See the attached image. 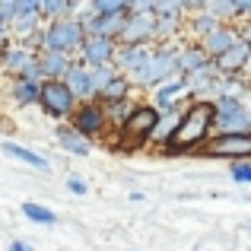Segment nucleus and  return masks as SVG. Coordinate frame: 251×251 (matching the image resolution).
Returning <instances> with one entry per match:
<instances>
[{"label":"nucleus","instance_id":"nucleus-22","mask_svg":"<svg viewBox=\"0 0 251 251\" xmlns=\"http://www.w3.org/2000/svg\"><path fill=\"white\" fill-rule=\"evenodd\" d=\"M220 25H223V19L216 16V13H210L207 6H203V10H191L188 13V32L197 38V42H201L203 35H210L213 29H220Z\"/></svg>","mask_w":251,"mask_h":251},{"label":"nucleus","instance_id":"nucleus-37","mask_svg":"<svg viewBox=\"0 0 251 251\" xmlns=\"http://www.w3.org/2000/svg\"><path fill=\"white\" fill-rule=\"evenodd\" d=\"M19 13H42V0H19Z\"/></svg>","mask_w":251,"mask_h":251},{"label":"nucleus","instance_id":"nucleus-41","mask_svg":"<svg viewBox=\"0 0 251 251\" xmlns=\"http://www.w3.org/2000/svg\"><path fill=\"white\" fill-rule=\"evenodd\" d=\"M188 6H191V10H203V6H207V0H188Z\"/></svg>","mask_w":251,"mask_h":251},{"label":"nucleus","instance_id":"nucleus-7","mask_svg":"<svg viewBox=\"0 0 251 251\" xmlns=\"http://www.w3.org/2000/svg\"><path fill=\"white\" fill-rule=\"evenodd\" d=\"M162 111L156 108V105H137L134 115L127 118V121L121 124V134H124V143L127 147H137V143L150 140V134H153L156 121H159Z\"/></svg>","mask_w":251,"mask_h":251},{"label":"nucleus","instance_id":"nucleus-20","mask_svg":"<svg viewBox=\"0 0 251 251\" xmlns=\"http://www.w3.org/2000/svg\"><path fill=\"white\" fill-rule=\"evenodd\" d=\"M42 29H45V16H42V13H16L13 23H10V35H16L19 42L35 38Z\"/></svg>","mask_w":251,"mask_h":251},{"label":"nucleus","instance_id":"nucleus-39","mask_svg":"<svg viewBox=\"0 0 251 251\" xmlns=\"http://www.w3.org/2000/svg\"><path fill=\"white\" fill-rule=\"evenodd\" d=\"M239 6V16H251V0H235Z\"/></svg>","mask_w":251,"mask_h":251},{"label":"nucleus","instance_id":"nucleus-5","mask_svg":"<svg viewBox=\"0 0 251 251\" xmlns=\"http://www.w3.org/2000/svg\"><path fill=\"white\" fill-rule=\"evenodd\" d=\"M203 156L210 159H251V130L245 134H216L203 143Z\"/></svg>","mask_w":251,"mask_h":251},{"label":"nucleus","instance_id":"nucleus-16","mask_svg":"<svg viewBox=\"0 0 251 251\" xmlns=\"http://www.w3.org/2000/svg\"><path fill=\"white\" fill-rule=\"evenodd\" d=\"M239 38H242V32L235 29L232 23H223L220 29H213L210 35H203V38H201V48L207 51L210 57H216V54H223L226 48H232V45L239 42Z\"/></svg>","mask_w":251,"mask_h":251},{"label":"nucleus","instance_id":"nucleus-27","mask_svg":"<svg viewBox=\"0 0 251 251\" xmlns=\"http://www.w3.org/2000/svg\"><path fill=\"white\" fill-rule=\"evenodd\" d=\"M181 23H184V16H159L156 19V42H172L181 32Z\"/></svg>","mask_w":251,"mask_h":251},{"label":"nucleus","instance_id":"nucleus-33","mask_svg":"<svg viewBox=\"0 0 251 251\" xmlns=\"http://www.w3.org/2000/svg\"><path fill=\"white\" fill-rule=\"evenodd\" d=\"M23 213L29 216L32 223H54V213L45 207H38V203H23Z\"/></svg>","mask_w":251,"mask_h":251},{"label":"nucleus","instance_id":"nucleus-30","mask_svg":"<svg viewBox=\"0 0 251 251\" xmlns=\"http://www.w3.org/2000/svg\"><path fill=\"white\" fill-rule=\"evenodd\" d=\"M207 10L216 13L223 23H235V19H242V16H239V6H235V0H207Z\"/></svg>","mask_w":251,"mask_h":251},{"label":"nucleus","instance_id":"nucleus-4","mask_svg":"<svg viewBox=\"0 0 251 251\" xmlns=\"http://www.w3.org/2000/svg\"><path fill=\"white\" fill-rule=\"evenodd\" d=\"M213 108H216V118H213L216 134H245V130H251V115H248V105H242V99L220 96L213 102Z\"/></svg>","mask_w":251,"mask_h":251},{"label":"nucleus","instance_id":"nucleus-2","mask_svg":"<svg viewBox=\"0 0 251 251\" xmlns=\"http://www.w3.org/2000/svg\"><path fill=\"white\" fill-rule=\"evenodd\" d=\"M175 76H181L178 74V48L169 42H156V48L150 51V61L130 76V83L134 86H153L156 89V86L175 80Z\"/></svg>","mask_w":251,"mask_h":251},{"label":"nucleus","instance_id":"nucleus-15","mask_svg":"<svg viewBox=\"0 0 251 251\" xmlns=\"http://www.w3.org/2000/svg\"><path fill=\"white\" fill-rule=\"evenodd\" d=\"M38 67H42L45 80H64L74 67L67 51H51V48H42L38 51Z\"/></svg>","mask_w":251,"mask_h":251},{"label":"nucleus","instance_id":"nucleus-43","mask_svg":"<svg viewBox=\"0 0 251 251\" xmlns=\"http://www.w3.org/2000/svg\"><path fill=\"white\" fill-rule=\"evenodd\" d=\"M248 115H251V105H248Z\"/></svg>","mask_w":251,"mask_h":251},{"label":"nucleus","instance_id":"nucleus-3","mask_svg":"<svg viewBox=\"0 0 251 251\" xmlns=\"http://www.w3.org/2000/svg\"><path fill=\"white\" fill-rule=\"evenodd\" d=\"M86 42V25L74 16H64V19H51L45 23L42 29V48L51 51H80Z\"/></svg>","mask_w":251,"mask_h":251},{"label":"nucleus","instance_id":"nucleus-38","mask_svg":"<svg viewBox=\"0 0 251 251\" xmlns=\"http://www.w3.org/2000/svg\"><path fill=\"white\" fill-rule=\"evenodd\" d=\"M137 10H156V0H130V13Z\"/></svg>","mask_w":251,"mask_h":251},{"label":"nucleus","instance_id":"nucleus-29","mask_svg":"<svg viewBox=\"0 0 251 251\" xmlns=\"http://www.w3.org/2000/svg\"><path fill=\"white\" fill-rule=\"evenodd\" d=\"M115 76H121V70H118V64L111 61V64H99V67H92V83H96V96L105 89Z\"/></svg>","mask_w":251,"mask_h":251},{"label":"nucleus","instance_id":"nucleus-32","mask_svg":"<svg viewBox=\"0 0 251 251\" xmlns=\"http://www.w3.org/2000/svg\"><path fill=\"white\" fill-rule=\"evenodd\" d=\"M96 13H130V0H92Z\"/></svg>","mask_w":251,"mask_h":251},{"label":"nucleus","instance_id":"nucleus-17","mask_svg":"<svg viewBox=\"0 0 251 251\" xmlns=\"http://www.w3.org/2000/svg\"><path fill=\"white\" fill-rule=\"evenodd\" d=\"M67 86L74 89L76 99H83V102H89V99H96V83H92V67H86L83 61H74V67H70V74L64 76Z\"/></svg>","mask_w":251,"mask_h":251},{"label":"nucleus","instance_id":"nucleus-19","mask_svg":"<svg viewBox=\"0 0 251 251\" xmlns=\"http://www.w3.org/2000/svg\"><path fill=\"white\" fill-rule=\"evenodd\" d=\"M181 118H184V111H181V108H169V111H162L159 121H156V127H153V134H150V143L169 147V140L175 137V130H178V124H181Z\"/></svg>","mask_w":251,"mask_h":251},{"label":"nucleus","instance_id":"nucleus-26","mask_svg":"<svg viewBox=\"0 0 251 251\" xmlns=\"http://www.w3.org/2000/svg\"><path fill=\"white\" fill-rule=\"evenodd\" d=\"M3 153L13 156V159H19V162H29L32 169H48V159H45V156H38V153H32V150L19 147V143H3Z\"/></svg>","mask_w":251,"mask_h":251},{"label":"nucleus","instance_id":"nucleus-40","mask_svg":"<svg viewBox=\"0 0 251 251\" xmlns=\"http://www.w3.org/2000/svg\"><path fill=\"white\" fill-rule=\"evenodd\" d=\"M6 35H10V25H3V23H0V48H3V42H6Z\"/></svg>","mask_w":251,"mask_h":251},{"label":"nucleus","instance_id":"nucleus-1","mask_svg":"<svg viewBox=\"0 0 251 251\" xmlns=\"http://www.w3.org/2000/svg\"><path fill=\"white\" fill-rule=\"evenodd\" d=\"M213 118H216V108L213 102H207V99H194V105H191L188 111H184L181 124H178L175 137L169 140V153H178V150H194L201 147V143H207V134L213 130Z\"/></svg>","mask_w":251,"mask_h":251},{"label":"nucleus","instance_id":"nucleus-34","mask_svg":"<svg viewBox=\"0 0 251 251\" xmlns=\"http://www.w3.org/2000/svg\"><path fill=\"white\" fill-rule=\"evenodd\" d=\"M232 181L251 184V166H248L245 159H235V162H232Z\"/></svg>","mask_w":251,"mask_h":251},{"label":"nucleus","instance_id":"nucleus-11","mask_svg":"<svg viewBox=\"0 0 251 251\" xmlns=\"http://www.w3.org/2000/svg\"><path fill=\"white\" fill-rule=\"evenodd\" d=\"M108 124V108H102V102H83L80 111H74V127L86 137H99Z\"/></svg>","mask_w":251,"mask_h":251},{"label":"nucleus","instance_id":"nucleus-12","mask_svg":"<svg viewBox=\"0 0 251 251\" xmlns=\"http://www.w3.org/2000/svg\"><path fill=\"white\" fill-rule=\"evenodd\" d=\"M38 61V51H32L29 45H10V42H3V48H0V67L6 70V74H13V76H19L29 64H35Z\"/></svg>","mask_w":251,"mask_h":251},{"label":"nucleus","instance_id":"nucleus-21","mask_svg":"<svg viewBox=\"0 0 251 251\" xmlns=\"http://www.w3.org/2000/svg\"><path fill=\"white\" fill-rule=\"evenodd\" d=\"M210 61H213V57H210L207 51L201 48V42L178 48V74H181V76H188V74H194V70H201L203 64H210Z\"/></svg>","mask_w":251,"mask_h":251},{"label":"nucleus","instance_id":"nucleus-28","mask_svg":"<svg viewBox=\"0 0 251 251\" xmlns=\"http://www.w3.org/2000/svg\"><path fill=\"white\" fill-rule=\"evenodd\" d=\"M74 3H76V0H42V16H45V23H51V19H64V16H74Z\"/></svg>","mask_w":251,"mask_h":251},{"label":"nucleus","instance_id":"nucleus-13","mask_svg":"<svg viewBox=\"0 0 251 251\" xmlns=\"http://www.w3.org/2000/svg\"><path fill=\"white\" fill-rule=\"evenodd\" d=\"M150 45H118V54H115V64H118V70H121L124 76H134L137 70L143 67V64L150 61Z\"/></svg>","mask_w":251,"mask_h":251},{"label":"nucleus","instance_id":"nucleus-42","mask_svg":"<svg viewBox=\"0 0 251 251\" xmlns=\"http://www.w3.org/2000/svg\"><path fill=\"white\" fill-rule=\"evenodd\" d=\"M10 251H32V248H29V245H23V242H16V245H13Z\"/></svg>","mask_w":251,"mask_h":251},{"label":"nucleus","instance_id":"nucleus-24","mask_svg":"<svg viewBox=\"0 0 251 251\" xmlns=\"http://www.w3.org/2000/svg\"><path fill=\"white\" fill-rule=\"evenodd\" d=\"M13 99H16V105H35L38 99H42V80L16 76V80H13Z\"/></svg>","mask_w":251,"mask_h":251},{"label":"nucleus","instance_id":"nucleus-23","mask_svg":"<svg viewBox=\"0 0 251 251\" xmlns=\"http://www.w3.org/2000/svg\"><path fill=\"white\" fill-rule=\"evenodd\" d=\"M57 143H61L67 153H74V156H89V137L80 134V130L74 127V124H61L57 127Z\"/></svg>","mask_w":251,"mask_h":251},{"label":"nucleus","instance_id":"nucleus-10","mask_svg":"<svg viewBox=\"0 0 251 251\" xmlns=\"http://www.w3.org/2000/svg\"><path fill=\"white\" fill-rule=\"evenodd\" d=\"M213 64H216V70H220L223 76H232V74H242V70L251 64V38L248 35H242L239 42L232 45V48H226L223 54H216L213 57Z\"/></svg>","mask_w":251,"mask_h":251},{"label":"nucleus","instance_id":"nucleus-31","mask_svg":"<svg viewBox=\"0 0 251 251\" xmlns=\"http://www.w3.org/2000/svg\"><path fill=\"white\" fill-rule=\"evenodd\" d=\"M156 13L159 16H188L191 6L188 0H156Z\"/></svg>","mask_w":251,"mask_h":251},{"label":"nucleus","instance_id":"nucleus-25","mask_svg":"<svg viewBox=\"0 0 251 251\" xmlns=\"http://www.w3.org/2000/svg\"><path fill=\"white\" fill-rule=\"evenodd\" d=\"M130 96V76H115V80H111L108 86H105V89L102 92H99V102H102V105H108V102H118V99H127Z\"/></svg>","mask_w":251,"mask_h":251},{"label":"nucleus","instance_id":"nucleus-35","mask_svg":"<svg viewBox=\"0 0 251 251\" xmlns=\"http://www.w3.org/2000/svg\"><path fill=\"white\" fill-rule=\"evenodd\" d=\"M16 13H19V0H0V23L3 25H10Z\"/></svg>","mask_w":251,"mask_h":251},{"label":"nucleus","instance_id":"nucleus-9","mask_svg":"<svg viewBox=\"0 0 251 251\" xmlns=\"http://www.w3.org/2000/svg\"><path fill=\"white\" fill-rule=\"evenodd\" d=\"M118 38H108V35H86L83 48H80V61L86 67H99V64H111L118 54Z\"/></svg>","mask_w":251,"mask_h":251},{"label":"nucleus","instance_id":"nucleus-8","mask_svg":"<svg viewBox=\"0 0 251 251\" xmlns=\"http://www.w3.org/2000/svg\"><path fill=\"white\" fill-rule=\"evenodd\" d=\"M156 10H137V13H127V25H124L121 38L118 42L124 45H150L156 42Z\"/></svg>","mask_w":251,"mask_h":251},{"label":"nucleus","instance_id":"nucleus-36","mask_svg":"<svg viewBox=\"0 0 251 251\" xmlns=\"http://www.w3.org/2000/svg\"><path fill=\"white\" fill-rule=\"evenodd\" d=\"M67 188L74 191V194H86V181H83L80 175H70V178H67Z\"/></svg>","mask_w":251,"mask_h":251},{"label":"nucleus","instance_id":"nucleus-14","mask_svg":"<svg viewBox=\"0 0 251 251\" xmlns=\"http://www.w3.org/2000/svg\"><path fill=\"white\" fill-rule=\"evenodd\" d=\"M124 25H127V13H96L86 23V35H108V38H121Z\"/></svg>","mask_w":251,"mask_h":251},{"label":"nucleus","instance_id":"nucleus-18","mask_svg":"<svg viewBox=\"0 0 251 251\" xmlns=\"http://www.w3.org/2000/svg\"><path fill=\"white\" fill-rule=\"evenodd\" d=\"M181 96H191V86H188V76H175V80L156 86V108L159 111H169V108H178V99Z\"/></svg>","mask_w":251,"mask_h":251},{"label":"nucleus","instance_id":"nucleus-6","mask_svg":"<svg viewBox=\"0 0 251 251\" xmlns=\"http://www.w3.org/2000/svg\"><path fill=\"white\" fill-rule=\"evenodd\" d=\"M38 105H42L51 118H67V115H74L76 96H74V89L67 86V80H45Z\"/></svg>","mask_w":251,"mask_h":251}]
</instances>
